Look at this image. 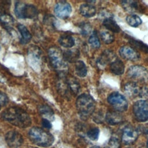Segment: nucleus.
<instances>
[{
	"label": "nucleus",
	"instance_id": "a211bd4d",
	"mask_svg": "<svg viewBox=\"0 0 148 148\" xmlns=\"http://www.w3.org/2000/svg\"><path fill=\"white\" fill-rule=\"evenodd\" d=\"M0 23L7 31H10L13 28L14 20L9 14L5 13L0 16Z\"/></svg>",
	"mask_w": 148,
	"mask_h": 148
},
{
	"label": "nucleus",
	"instance_id": "412c9836",
	"mask_svg": "<svg viewBox=\"0 0 148 148\" xmlns=\"http://www.w3.org/2000/svg\"><path fill=\"white\" fill-rule=\"evenodd\" d=\"M129 43L134 48L140 50L141 51L148 54V46L142 42L138 40L137 39L131 38V36H127Z\"/></svg>",
	"mask_w": 148,
	"mask_h": 148
},
{
	"label": "nucleus",
	"instance_id": "2f4dec72",
	"mask_svg": "<svg viewBox=\"0 0 148 148\" xmlns=\"http://www.w3.org/2000/svg\"><path fill=\"white\" fill-rule=\"evenodd\" d=\"M120 142L118 138L116 137H112L106 148H120Z\"/></svg>",
	"mask_w": 148,
	"mask_h": 148
},
{
	"label": "nucleus",
	"instance_id": "f03ea898",
	"mask_svg": "<svg viewBox=\"0 0 148 148\" xmlns=\"http://www.w3.org/2000/svg\"><path fill=\"white\" fill-rule=\"evenodd\" d=\"M76 106L81 118L87 119L94 112L95 102L91 96L83 94L77 97L76 101Z\"/></svg>",
	"mask_w": 148,
	"mask_h": 148
},
{
	"label": "nucleus",
	"instance_id": "6e6552de",
	"mask_svg": "<svg viewBox=\"0 0 148 148\" xmlns=\"http://www.w3.org/2000/svg\"><path fill=\"white\" fill-rule=\"evenodd\" d=\"M127 76L135 81L146 82L148 80V71L140 65H134L128 68Z\"/></svg>",
	"mask_w": 148,
	"mask_h": 148
},
{
	"label": "nucleus",
	"instance_id": "1a4fd4ad",
	"mask_svg": "<svg viewBox=\"0 0 148 148\" xmlns=\"http://www.w3.org/2000/svg\"><path fill=\"white\" fill-rule=\"evenodd\" d=\"M5 140L8 145L11 148H17L23 142L22 135L16 131H10L5 135Z\"/></svg>",
	"mask_w": 148,
	"mask_h": 148
},
{
	"label": "nucleus",
	"instance_id": "c756f323",
	"mask_svg": "<svg viewBox=\"0 0 148 148\" xmlns=\"http://www.w3.org/2000/svg\"><path fill=\"white\" fill-rule=\"evenodd\" d=\"M88 42L93 48L97 49L100 47V42L95 31L93 32L90 35L88 39Z\"/></svg>",
	"mask_w": 148,
	"mask_h": 148
},
{
	"label": "nucleus",
	"instance_id": "473e14b6",
	"mask_svg": "<svg viewBox=\"0 0 148 148\" xmlns=\"http://www.w3.org/2000/svg\"><path fill=\"white\" fill-rule=\"evenodd\" d=\"M81 32L83 35H87L91 31V27L88 23H84L80 25Z\"/></svg>",
	"mask_w": 148,
	"mask_h": 148
},
{
	"label": "nucleus",
	"instance_id": "aec40b11",
	"mask_svg": "<svg viewBox=\"0 0 148 148\" xmlns=\"http://www.w3.org/2000/svg\"><path fill=\"white\" fill-rule=\"evenodd\" d=\"M125 66L124 63L119 60H116L110 66V69L112 73L116 75H121L124 72Z\"/></svg>",
	"mask_w": 148,
	"mask_h": 148
},
{
	"label": "nucleus",
	"instance_id": "0eeeda50",
	"mask_svg": "<svg viewBox=\"0 0 148 148\" xmlns=\"http://www.w3.org/2000/svg\"><path fill=\"white\" fill-rule=\"evenodd\" d=\"M133 112L138 121L148 120V101L144 99L136 101L133 106Z\"/></svg>",
	"mask_w": 148,
	"mask_h": 148
},
{
	"label": "nucleus",
	"instance_id": "2eb2a0df",
	"mask_svg": "<svg viewBox=\"0 0 148 148\" xmlns=\"http://www.w3.org/2000/svg\"><path fill=\"white\" fill-rule=\"evenodd\" d=\"M17 29L21 36L20 40V43L21 44H27L29 43L32 38V35L27 28L25 25L19 24L17 25Z\"/></svg>",
	"mask_w": 148,
	"mask_h": 148
},
{
	"label": "nucleus",
	"instance_id": "393cba45",
	"mask_svg": "<svg viewBox=\"0 0 148 148\" xmlns=\"http://www.w3.org/2000/svg\"><path fill=\"white\" fill-rule=\"evenodd\" d=\"M75 72L76 75L80 77H84L87 75V69L86 64L82 61H77L75 64Z\"/></svg>",
	"mask_w": 148,
	"mask_h": 148
},
{
	"label": "nucleus",
	"instance_id": "4c0bfd02",
	"mask_svg": "<svg viewBox=\"0 0 148 148\" xmlns=\"http://www.w3.org/2000/svg\"><path fill=\"white\" fill-rule=\"evenodd\" d=\"M90 148H101L99 146H93L92 147H91Z\"/></svg>",
	"mask_w": 148,
	"mask_h": 148
},
{
	"label": "nucleus",
	"instance_id": "e433bc0d",
	"mask_svg": "<svg viewBox=\"0 0 148 148\" xmlns=\"http://www.w3.org/2000/svg\"><path fill=\"white\" fill-rule=\"evenodd\" d=\"M142 132L146 134V135H148V124H145L142 127Z\"/></svg>",
	"mask_w": 148,
	"mask_h": 148
},
{
	"label": "nucleus",
	"instance_id": "7c9ffc66",
	"mask_svg": "<svg viewBox=\"0 0 148 148\" xmlns=\"http://www.w3.org/2000/svg\"><path fill=\"white\" fill-rule=\"evenodd\" d=\"M99 134V130L98 128L94 127L88 131L87 133V136L92 140H96L98 139Z\"/></svg>",
	"mask_w": 148,
	"mask_h": 148
},
{
	"label": "nucleus",
	"instance_id": "7ed1b4c3",
	"mask_svg": "<svg viewBox=\"0 0 148 148\" xmlns=\"http://www.w3.org/2000/svg\"><path fill=\"white\" fill-rule=\"evenodd\" d=\"M28 135L32 142L40 147L50 146L54 142V137L51 134L38 127L32 128Z\"/></svg>",
	"mask_w": 148,
	"mask_h": 148
},
{
	"label": "nucleus",
	"instance_id": "b1692460",
	"mask_svg": "<svg viewBox=\"0 0 148 148\" xmlns=\"http://www.w3.org/2000/svg\"><path fill=\"white\" fill-rule=\"evenodd\" d=\"M103 25L105 27L111 32L118 33L120 31V28L116 22L112 18H108L104 19L103 21Z\"/></svg>",
	"mask_w": 148,
	"mask_h": 148
},
{
	"label": "nucleus",
	"instance_id": "f3484780",
	"mask_svg": "<svg viewBox=\"0 0 148 148\" xmlns=\"http://www.w3.org/2000/svg\"><path fill=\"white\" fill-rule=\"evenodd\" d=\"M140 89L138 85L134 82L128 83L124 86V92L131 97H135L139 95Z\"/></svg>",
	"mask_w": 148,
	"mask_h": 148
},
{
	"label": "nucleus",
	"instance_id": "4be33fe9",
	"mask_svg": "<svg viewBox=\"0 0 148 148\" xmlns=\"http://www.w3.org/2000/svg\"><path fill=\"white\" fill-rule=\"evenodd\" d=\"M64 57L66 61L69 62H76L79 57V51L76 49L65 50L63 52Z\"/></svg>",
	"mask_w": 148,
	"mask_h": 148
},
{
	"label": "nucleus",
	"instance_id": "f8f14e48",
	"mask_svg": "<svg viewBox=\"0 0 148 148\" xmlns=\"http://www.w3.org/2000/svg\"><path fill=\"white\" fill-rule=\"evenodd\" d=\"M116 55L109 50H106L102 52L97 60V65L101 68H103L108 64L112 63L116 60Z\"/></svg>",
	"mask_w": 148,
	"mask_h": 148
},
{
	"label": "nucleus",
	"instance_id": "72a5a7b5",
	"mask_svg": "<svg viewBox=\"0 0 148 148\" xmlns=\"http://www.w3.org/2000/svg\"><path fill=\"white\" fill-rule=\"evenodd\" d=\"M8 102V96L3 92H0V108L6 105Z\"/></svg>",
	"mask_w": 148,
	"mask_h": 148
},
{
	"label": "nucleus",
	"instance_id": "58836bf2",
	"mask_svg": "<svg viewBox=\"0 0 148 148\" xmlns=\"http://www.w3.org/2000/svg\"><path fill=\"white\" fill-rule=\"evenodd\" d=\"M147 147H148V140L147 141Z\"/></svg>",
	"mask_w": 148,
	"mask_h": 148
},
{
	"label": "nucleus",
	"instance_id": "ddd939ff",
	"mask_svg": "<svg viewBox=\"0 0 148 148\" xmlns=\"http://www.w3.org/2000/svg\"><path fill=\"white\" fill-rule=\"evenodd\" d=\"M138 138L137 131L131 127H126L122 134V140L124 144L129 145L134 143Z\"/></svg>",
	"mask_w": 148,
	"mask_h": 148
},
{
	"label": "nucleus",
	"instance_id": "a878e982",
	"mask_svg": "<svg viewBox=\"0 0 148 148\" xmlns=\"http://www.w3.org/2000/svg\"><path fill=\"white\" fill-rule=\"evenodd\" d=\"M67 80V83L68 85L69 89L73 95H76L80 90V84L79 82L73 77L68 78Z\"/></svg>",
	"mask_w": 148,
	"mask_h": 148
},
{
	"label": "nucleus",
	"instance_id": "20e7f679",
	"mask_svg": "<svg viewBox=\"0 0 148 148\" xmlns=\"http://www.w3.org/2000/svg\"><path fill=\"white\" fill-rule=\"evenodd\" d=\"M48 54L51 65L58 73L65 74L68 70V65L62 50L57 47L53 46L49 49Z\"/></svg>",
	"mask_w": 148,
	"mask_h": 148
},
{
	"label": "nucleus",
	"instance_id": "dca6fc26",
	"mask_svg": "<svg viewBox=\"0 0 148 148\" xmlns=\"http://www.w3.org/2000/svg\"><path fill=\"white\" fill-rule=\"evenodd\" d=\"M80 14L86 17H91L95 16L96 13L95 8L88 3H84L80 5L79 8Z\"/></svg>",
	"mask_w": 148,
	"mask_h": 148
},
{
	"label": "nucleus",
	"instance_id": "9d476101",
	"mask_svg": "<svg viewBox=\"0 0 148 148\" xmlns=\"http://www.w3.org/2000/svg\"><path fill=\"white\" fill-rule=\"evenodd\" d=\"M72 12L71 5L66 1L58 2L54 7V13L56 16L61 18H68Z\"/></svg>",
	"mask_w": 148,
	"mask_h": 148
},
{
	"label": "nucleus",
	"instance_id": "cd10ccee",
	"mask_svg": "<svg viewBox=\"0 0 148 148\" xmlns=\"http://www.w3.org/2000/svg\"><path fill=\"white\" fill-rule=\"evenodd\" d=\"M127 23L133 27H137L142 24V20L136 14H131L126 17Z\"/></svg>",
	"mask_w": 148,
	"mask_h": 148
},
{
	"label": "nucleus",
	"instance_id": "c9c22d12",
	"mask_svg": "<svg viewBox=\"0 0 148 148\" xmlns=\"http://www.w3.org/2000/svg\"><path fill=\"white\" fill-rule=\"evenodd\" d=\"M42 124L44 128H47V129H49L51 127V124L50 122L49 121V120L48 119H42Z\"/></svg>",
	"mask_w": 148,
	"mask_h": 148
},
{
	"label": "nucleus",
	"instance_id": "4468645a",
	"mask_svg": "<svg viewBox=\"0 0 148 148\" xmlns=\"http://www.w3.org/2000/svg\"><path fill=\"white\" fill-rule=\"evenodd\" d=\"M121 6L124 9L133 14L135 13L142 12L143 8L139 3L135 1L128 0V1H121L120 2Z\"/></svg>",
	"mask_w": 148,
	"mask_h": 148
},
{
	"label": "nucleus",
	"instance_id": "bb28decb",
	"mask_svg": "<svg viewBox=\"0 0 148 148\" xmlns=\"http://www.w3.org/2000/svg\"><path fill=\"white\" fill-rule=\"evenodd\" d=\"M39 112L40 114L45 116V119H53L54 113L53 110L51 108L47 105H42L39 106Z\"/></svg>",
	"mask_w": 148,
	"mask_h": 148
},
{
	"label": "nucleus",
	"instance_id": "423d86ee",
	"mask_svg": "<svg viewBox=\"0 0 148 148\" xmlns=\"http://www.w3.org/2000/svg\"><path fill=\"white\" fill-rule=\"evenodd\" d=\"M108 101L118 112H124L127 109V101L124 95L118 92L111 93L108 97Z\"/></svg>",
	"mask_w": 148,
	"mask_h": 148
},
{
	"label": "nucleus",
	"instance_id": "c85d7f7f",
	"mask_svg": "<svg viewBox=\"0 0 148 148\" xmlns=\"http://www.w3.org/2000/svg\"><path fill=\"white\" fill-rule=\"evenodd\" d=\"M101 37L102 41L106 44H110L114 40V35L107 31H102L101 32Z\"/></svg>",
	"mask_w": 148,
	"mask_h": 148
},
{
	"label": "nucleus",
	"instance_id": "39448f33",
	"mask_svg": "<svg viewBox=\"0 0 148 148\" xmlns=\"http://www.w3.org/2000/svg\"><path fill=\"white\" fill-rule=\"evenodd\" d=\"M14 13L18 18H34L38 14L36 7L32 4H28L22 2H17L14 6Z\"/></svg>",
	"mask_w": 148,
	"mask_h": 148
},
{
	"label": "nucleus",
	"instance_id": "6ab92c4d",
	"mask_svg": "<svg viewBox=\"0 0 148 148\" xmlns=\"http://www.w3.org/2000/svg\"><path fill=\"white\" fill-rule=\"evenodd\" d=\"M123 120L122 116L118 112H108L106 115V121L110 125H116Z\"/></svg>",
	"mask_w": 148,
	"mask_h": 148
},
{
	"label": "nucleus",
	"instance_id": "9b49d317",
	"mask_svg": "<svg viewBox=\"0 0 148 148\" xmlns=\"http://www.w3.org/2000/svg\"><path fill=\"white\" fill-rule=\"evenodd\" d=\"M120 56L127 60L135 61L140 58L139 53L134 48L129 46H123L119 50Z\"/></svg>",
	"mask_w": 148,
	"mask_h": 148
},
{
	"label": "nucleus",
	"instance_id": "f704fd0d",
	"mask_svg": "<svg viewBox=\"0 0 148 148\" xmlns=\"http://www.w3.org/2000/svg\"><path fill=\"white\" fill-rule=\"evenodd\" d=\"M139 95L140 97L143 99H148V87H143L142 88H140Z\"/></svg>",
	"mask_w": 148,
	"mask_h": 148
},
{
	"label": "nucleus",
	"instance_id": "5701e85b",
	"mask_svg": "<svg viewBox=\"0 0 148 148\" xmlns=\"http://www.w3.org/2000/svg\"><path fill=\"white\" fill-rule=\"evenodd\" d=\"M58 42L62 46L64 47L70 48L74 46L75 39L72 36L67 34H64L61 35L59 38Z\"/></svg>",
	"mask_w": 148,
	"mask_h": 148
},
{
	"label": "nucleus",
	"instance_id": "f257e3e1",
	"mask_svg": "<svg viewBox=\"0 0 148 148\" xmlns=\"http://www.w3.org/2000/svg\"><path fill=\"white\" fill-rule=\"evenodd\" d=\"M2 117L10 124L19 128H27L31 124L28 114L23 109L16 106L5 109L2 113Z\"/></svg>",
	"mask_w": 148,
	"mask_h": 148
}]
</instances>
